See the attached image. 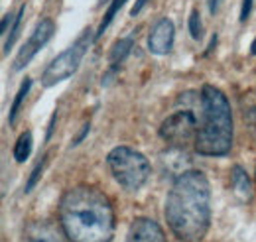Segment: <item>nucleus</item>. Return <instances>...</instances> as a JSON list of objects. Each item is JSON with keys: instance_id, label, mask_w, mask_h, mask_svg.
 Segmentation results:
<instances>
[{"instance_id": "1", "label": "nucleus", "mask_w": 256, "mask_h": 242, "mask_svg": "<svg viewBox=\"0 0 256 242\" xmlns=\"http://www.w3.org/2000/svg\"><path fill=\"white\" fill-rule=\"evenodd\" d=\"M60 226L69 242H110L114 209L98 187L75 185L60 201Z\"/></svg>"}, {"instance_id": "2", "label": "nucleus", "mask_w": 256, "mask_h": 242, "mask_svg": "<svg viewBox=\"0 0 256 242\" xmlns=\"http://www.w3.org/2000/svg\"><path fill=\"white\" fill-rule=\"evenodd\" d=\"M166 220L182 242H201L211 224V187L203 172H184L166 199Z\"/></svg>"}, {"instance_id": "3", "label": "nucleus", "mask_w": 256, "mask_h": 242, "mask_svg": "<svg viewBox=\"0 0 256 242\" xmlns=\"http://www.w3.org/2000/svg\"><path fill=\"white\" fill-rule=\"evenodd\" d=\"M232 148V112L221 89L205 85L201 91V126L195 150L203 156H224Z\"/></svg>"}, {"instance_id": "4", "label": "nucleus", "mask_w": 256, "mask_h": 242, "mask_svg": "<svg viewBox=\"0 0 256 242\" xmlns=\"http://www.w3.org/2000/svg\"><path fill=\"white\" fill-rule=\"evenodd\" d=\"M106 164H108V170L114 182L126 191L142 189L152 174V166L148 158L128 146L112 148L106 156Z\"/></svg>"}, {"instance_id": "5", "label": "nucleus", "mask_w": 256, "mask_h": 242, "mask_svg": "<svg viewBox=\"0 0 256 242\" xmlns=\"http://www.w3.org/2000/svg\"><path fill=\"white\" fill-rule=\"evenodd\" d=\"M89 46H91V32L85 30L75 40V44H71L65 52H62L56 60L46 67V71L40 77L42 85L44 87H54V85L62 83L65 79H69L79 69V65L85 58Z\"/></svg>"}, {"instance_id": "6", "label": "nucleus", "mask_w": 256, "mask_h": 242, "mask_svg": "<svg viewBox=\"0 0 256 242\" xmlns=\"http://www.w3.org/2000/svg\"><path fill=\"white\" fill-rule=\"evenodd\" d=\"M160 136L172 148H188L190 142L197 138V120L193 112L184 110L166 118L160 126Z\"/></svg>"}, {"instance_id": "7", "label": "nucleus", "mask_w": 256, "mask_h": 242, "mask_svg": "<svg viewBox=\"0 0 256 242\" xmlns=\"http://www.w3.org/2000/svg\"><path fill=\"white\" fill-rule=\"evenodd\" d=\"M54 34H56V22H54L52 18L42 20V22L34 28V32L30 34V38H28L26 44L22 46V50L18 52L16 60L12 63V69H14L16 73L22 71V69H26V65H28V63L36 58V54L54 38Z\"/></svg>"}, {"instance_id": "8", "label": "nucleus", "mask_w": 256, "mask_h": 242, "mask_svg": "<svg viewBox=\"0 0 256 242\" xmlns=\"http://www.w3.org/2000/svg\"><path fill=\"white\" fill-rule=\"evenodd\" d=\"M64 230H60L52 220L48 218H38L30 220L24 226V242H65Z\"/></svg>"}, {"instance_id": "9", "label": "nucleus", "mask_w": 256, "mask_h": 242, "mask_svg": "<svg viewBox=\"0 0 256 242\" xmlns=\"http://www.w3.org/2000/svg\"><path fill=\"white\" fill-rule=\"evenodd\" d=\"M126 242H168L166 240V234L162 230V226L152 220V218H146V216H140V218H134L130 228H128Z\"/></svg>"}, {"instance_id": "10", "label": "nucleus", "mask_w": 256, "mask_h": 242, "mask_svg": "<svg viewBox=\"0 0 256 242\" xmlns=\"http://www.w3.org/2000/svg\"><path fill=\"white\" fill-rule=\"evenodd\" d=\"M174 36H176L174 22L170 18L158 20L156 26L150 32V36H148V48H150V52L156 54V56H166L172 50V46H174Z\"/></svg>"}, {"instance_id": "11", "label": "nucleus", "mask_w": 256, "mask_h": 242, "mask_svg": "<svg viewBox=\"0 0 256 242\" xmlns=\"http://www.w3.org/2000/svg\"><path fill=\"white\" fill-rule=\"evenodd\" d=\"M132 46H134V34H130V36H126V38H120L118 42H114V46H112V48H110V52H108L110 73H114V71H116V67L126 60L128 54H130V50H132Z\"/></svg>"}, {"instance_id": "12", "label": "nucleus", "mask_w": 256, "mask_h": 242, "mask_svg": "<svg viewBox=\"0 0 256 242\" xmlns=\"http://www.w3.org/2000/svg\"><path fill=\"white\" fill-rule=\"evenodd\" d=\"M230 187L232 191L242 199V201H248L250 195H252V187H250V180L246 176V172L240 168V166H234L230 170Z\"/></svg>"}, {"instance_id": "13", "label": "nucleus", "mask_w": 256, "mask_h": 242, "mask_svg": "<svg viewBox=\"0 0 256 242\" xmlns=\"http://www.w3.org/2000/svg\"><path fill=\"white\" fill-rule=\"evenodd\" d=\"M32 146H34L32 132H30V130L22 132L20 138L16 140V144H14V160H16L18 164H24V162L30 158V154H32Z\"/></svg>"}, {"instance_id": "14", "label": "nucleus", "mask_w": 256, "mask_h": 242, "mask_svg": "<svg viewBox=\"0 0 256 242\" xmlns=\"http://www.w3.org/2000/svg\"><path fill=\"white\" fill-rule=\"evenodd\" d=\"M30 89H32V79H24V83L20 85V89H18L14 100H12V104H10V112H8V122H10V124L16 122V116H18V112H20V106H22L24 98L28 96Z\"/></svg>"}, {"instance_id": "15", "label": "nucleus", "mask_w": 256, "mask_h": 242, "mask_svg": "<svg viewBox=\"0 0 256 242\" xmlns=\"http://www.w3.org/2000/svg\"><path fill=\"white\" fill-rule=\"evenodd\" d=\"M24 6L16 12V18H14V24H12V30L10 34L4 38V48H2V52H4V56H8L10 54V50H12V46H14V42H16V38H18V34H20V28H22V20H24Z\"/></svg>"}, {"instance_id": "16", "label": "nucleus", "mask_w": 256, "mask_h": 242, "mask_svg": "<svg viewBox=\"0 0 256 242\" xmlns=\"http://www.w3.org/2000/svg\"><path fill=\"white\" fill-rule=\"evenodd\" d=\"M126 0H112L110 4H108V8H106V12H104V16H102V20H100V24H98V30H96V38H100L102 34H104V30L110 26V22H112V18L116 16V12L122 8V4H124Z\"/></svg>"}, {"instance_id": "17", "label": "nucleus", "mask_w": 256, "mask_h": 242, "mask_svg": "<svg viewBox=\"0 0 256 242\" xmlns=\"http://www.w3.org/2000/svg\"><path fill=\"white\" fill-rule=\"evenodd\" d=\"M190 32H192V36L195 38V40H201V36H203L201 16H199L197 10H192V14H190Z\"/></svg>"}, {"instance_id": "18", "label": "nucleus", "mask_w": 256, "mask_h": 242, "mask_svg": "<svg viewBox=\"0 0 256 242\" xmlns=\"http://www.w3.org/2000/svg\"><path fill=\"white\" fill-rule=\"evenodd\" d=\"M46 162H48V158H46V156L38 160V164H36L34 172L30 174V180H28V185H26V191H32L34 185L38 183V180H40V174H42V172H44V168H46Z\"/></svg>"}, {"instance_id": "19", "label": "nucleus", "mask_w": 256, "mask_h": 242, "mask_svg": "<svg viewBox=\"0 0 256 242\" xmlns=\"http://www.w3.org/2000/svg\"><path fill=\"white\" fill-rule=\"evenodd\" d=\"M252 4H254V0H242V4H240V22L248 20V16L252 12Z\"/></svg>"}, {"instance_id": "20", "label": "nucleus", "mask_w": 256, "mask_h": 242, "mask_svg": "<svg viewBox=\"0 0 256 242\" xmlns=\"http://www.w3.org/2000/svg\"><path fill=\"white\" fill-rule=\"evenodd\" d=\"M146 2H148V0H136V2H134V6H132V10H130V16L140 14V12H142V8L146 6Z\"/></svg>"}, {"instance_id": "21", "label": "nucleus", "mask_w": 256, "mask_h": 242, "mask_svg": "<svg viewBox=\"0 0 256 242\" xmlns=\"http://www.w3.org/2000/svg\"><path fill=\"white\" fill-rule=\"evenodd\" d=\"M14 18H16V16H12V14H6V16H4V20H2V38H6V36H8V34H6L8 24H12V22H14Z\"/></svg>"}, {"instance_id": "22", "label": "nucleus", "mask_w": 256, "mask_h": 242, "mask_svg": "<svg viewBox=\"0 0 256 242\" xmlns=\"http://www.w3.org/2000/svg\"><path fill=\"white\" fill-rule=\"evenodd\" d=\"M89 128H91V124H89V122H85V126L81 128V134H79V136H77V140H75V144H79V142L85 138V134L89 132Z\"/></svg>"}, {"instance_id": "23", "label": "nucleus", "mask_w": 256, "mask_h": 242, "mask_svg": "<svg viewBox=\"0 0 256 242\" xmlns=\"http://www.w3.org/2000/svg\"><path fill=\"white\" fill-rule=\"evenodd\" d=\"M207 6H209V12L215 14L217 8H219V0H207Z\"/></svg>"}, {"instance_id": "24", "label": "nucleus", "mask_w": 256, "mask_h": 242, "mask_svg": "<svg viewBox=\"0 0 256 242\" xmlns=\"http://www.w3.org/2000/svg\"><path fill=\"white\" fill-rule=\"evenodd\" d=\"M250 54H252V56H256V38H254V42H252V48H250Z\"/></svg>"}, {"instance_id": "25", "label": "nucleus", "mask_w": 256, "mask_h": 242, "mask_svg": "<svg viewBox=\"0 0 256 242\" xmlns=\"http://www.w3.org/2000/svg\"><path fill=\"white\" fill-rule=\"evenodd\" d=\"M102 2H112V0H98V4H102Z\"/></svg>"}]
</instances>
